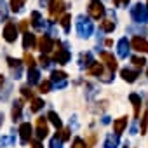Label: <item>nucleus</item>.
Wrapping results in <instances>:
<instances>
[{
    "instance_id": "obj_1",
    "label": "nucleus",
    "mask_w": 148,
    "mask_h": 148,
    "mask_svg": "<svg viewBox=\"0 0 148 148\" xmlns=\"http://www.w3.org/2000/svg\"><path fill=\"white\" fill-rule=\"evenodd\" d=\"M94 32V26H92V21H89V18L86 16H79L77 18V33L82 37V38H89Z\"/></svg>"
},
{
    "instance_id": "obj_2",
    "label": "nucleus",
    "mask_w": 148,
    "mask_h": 148,
    "mask_svg": "<svg viewBox=\"0 0 148 148\" xmlns=\"http://www.w3.org/2000/svg\"><path fill=\"white\" fill-rule=\"evenodd\" d=\"M131 18H132V21H136L138 25L146 23V21H148V7L143 5V4H134V5L131 7Z\"/></svg>"
},
{
    "instance_id": "obj_3",
    "label": "nucleus",
    "mask_w": 148,
    "mask_h": 148,
    "mask_svg": "<svg viewBox=\"0 0 148 148\" xmlns=\"http://www.w3.org/2000/svg\"><path fill=\"white\" fill-rule=\"evenodd\" d=\"M105 12H106V9H105V5H103L101 0H91V2H89V16L92 19L99 21L105 16Z\"/></svg>"
},
{
    "instance_id": "obj_4",
    "label": "nucleus",
    "mask_w": 148,
    "mask_h": 148,
    "mask_svg": "<svg viewBox=\"0 0 148 148\" xmlns=\"http://www.w3.org/2000/svg\"><path fill=\"white\" fill-rule=\"evenodd\" d=\"M54 45H56L58 49H56V52H54V58H52V59H54L56 63H59V64H66V63L71 59L70 51H68V49H64V47L61 45V42H59V40H58V42H54Z\"/></svg>"
},
{
    "instance_id": "obj_5",
    "label": "nucleus",
    "mask_w": 148,
    "mask_h": 148,
    "mask_svg": "<svg viewBox=\"0 0 148 148\" xmlns=\"http://www.w3.org/2000/svg\"><path fill=\"white\" fill-rule=\"evenodd\" d=\"M7 64H9L11 71H12V79L14 80L21 79V75H23V63L19 59H16V58H7Z\"/></svg>"
},
{
    "instance_id": "obj_6",
    "label": "nucleus",
    "mask_w": 148,
    "mask_h": 148,
    "mask_svg": "<svg viewBox=\"0 0 148 148\" xmlns=\"http://www.w3.org/2000/svg\"><path fill=\"white\" fill-rule=\"evenodd\" d=\"M4 38H5V42H9V44H12V42H16V38H18V26H16V23H12V21H9L7 25H5V28H4Z\"/></svg>"
},
{
    "instance_id": "obj_7",
    "label": "nucleus",
    "mask_w": 148,
    "mask_h": 148,
    "mask_svg": "<svg viewBox=\"0 0 148 148\" xmlns=\"http://www.w3.org/2000/svg\"><path fill=\"white\" fill-rule=\"evenodd\" d=\"M32 136H33V127L30 125V122H23L19 125V139L23 145L30 143L32 141Z\"/></svg>"
},
{
    "instance_id": "obj_8",
    "label": "nucleus",
    "mask_w": 148,
    "mask_h": 148,
    "mask_svg": "<svg viewBox=\"0 0 148 148\" xmlns=\"http://www.w3.org/2000/svg\"><path fill=\"white\" fill-rule=\"evenodd\" d=\"M64 12V0H51L49 2V14L51 18H59Z\"/></svg>"
},
{
    "instance_id": "obj_9",
    "label": "nucleus",
    "mask_w": 148,
    "mask_h": 148,
    "mask_svg": "<svg viewBox=\"0 0 148 148\" xmlns=\"http://www.w3.org/2000/svg\"><path fill=\"white\" fill-rule=\"evenodd\" d=\"M32 26L37 30V32H47V28H49V25L42 19V16H40V12L38 11H33L32 12Z\"/></svg>"
},
{
    "instance_id": "obj_10",
    "label": "nucleus",
    "mask_w": 148,
    "mask_h": 148,
    "mask_svg": "<svg viewBox=\"0 0 148 148\" xmlns=\"http://www.w3.org/2000/svg\"><path fill=\"white\" fill-rule=\"evenodd\" d=\"M66 77H68V75H66L64 71H58V70H56V71L51 73V82H52L58 89H63V87H66Z\"/></svg>"
},
{
    "instance_id": "obj_11",
    "label": "nucleus",
    "mask_w": 148,
    "mask_h": 148,
    "mask_svg": "<svg viewBox=\"0 0 148 148\" xmlns=\"http://www.w3.org/2000/svg\"><path fill=\"white\" fill-rule=\"evenodd\" d=\"M52 49H54V40L51 38V35L44 33L42 38H40V42H38V51L44 52V54H47V52H51Z\"/></svg>"
},
{
    "instance_id": "obj_12",
    "label": "nucleus",
    "mask_w": 148,
    "mask_h": 148,
    "mask_svg": "<svg viewBox=\"0 0 148 148\" xmlns=\"http://www.w3.org/2000/svg\"><path fill=\"white\" fill-rule=\"evenodd\" d=\"M129 51H131V42H129L125 37L120 38V40L117 42V54H119V58L125 59V58L129 56Z\"/></svg>"
},
{
    "instance_id": "obj_13",
    "label": "nucleus",
    "mask_w": 148,
    "mask_h": 148,
    "mask_svg": "<svg viewBox=\"0 0 148 148\" xmlns=\"http://www.w3.org/2000/svg\"><path fill=\"white\" fill-rule=\"evenodd\" d=\"M37 139H44L47 138L49 134V129H47V119L45 117H38L37 119Z\"/></svg>"
},
{
    "instance_id": "obj_14",
    "label": "nucleus",
    "mask_w": 148,
    "mask_h": 148,
    "mask_svg": "<svg viewBox=\"0 0 148 148\" xmlns=\"http://www.w3.org/2000/svg\"><path fill=\"white\" fill-rule=\"evenodd\" d=\"M131 47H132L134 51H138V52L148 54V40H145L143 37H134V38L131 40Z\"/></svg>"
},
{
    "instance_id": "obj_15",
    "label": "nucleus",
    "mask_w": 148,
    "mask_h": 148,
    "mask_svg": "<svg viewBox=\"0 0 148 148\" xmlns=\"http://www.w3.org/2000/svg\"><path fill=\"white\" fill-rule=\"evenodd\" d=\"M99 58L103 59V63L106 64V68H108V70H112V71H115V70H117V66H119V64H117V59L113 58V54H110V52H101V54H99Z\"/></svg>"
},
{
    "instance_id": "obj_16",
    "label": "nucleus",
    "mask_w": 148,
    "mask_h": 148,
    "mask_svg": "<svg viewBox=\"0 0 148 148\" xmlns=\"http://www.w3.org/2000/svg\"><path fill=\"white\" fill-rule=\"evenodd\" d=\"M120 77H122L125 82L132 84V82H136V79L139 77V71H138V70H129V68H124V70L120 71Z\"/></svg>"
},
{
    "instance_id": "obj_17",
    "label": "nucleus",
    "mask_w": 148,
    "mask_h": 148,
    "mask_svg": "<svg viewBox=\"0 0 148 148\" xmlns=\"http://www.w3.org/2000/svg\"><path fill=\"white\" fill-rule=\"evenodd\" d=\"M11 115H12V120H14V122H19V120H21V115H23V99L14 101Z\"/></svg>"
},
{
    "instance_id": "obj_18",
    "label": "nucleus",
    "mask_w": 148,
    "mask_h": 148,
    "mask_svg": "<svg viewBox=\"0 0 148 148\" xmlns=\"http://www.w3.org/2000/svg\"><path fill=\"white\" fill-rule=\"evenodd\" d=\"M35 45H37L35 35L30 33V32H25V35H23V49H35Z\"/></svg>"
},
{
    "instance_id": "obj_19",
    "label": "nucleus",
    "mask_w": 148,
    "mask_h": 148,
    "mask_svg": "<svg viewBox=\"0 0 148 148\" xmlns=\"http://www.w3.org/2000/svg\"><path fill=\"white\" fill-rule=\"evenodd\" d=\"M127 119H129V117H120V119H117V120L113 122V132H115V134L120 136V134L124 132V129L127 127Z\"/></svg>"
},
{
    "instance_id": "obj_20",
    "label": "nucleus",
    "mask_w": 148,
    "mask_h": 148,
    "mask_svg": "<svg viewBox=\"0 0 148 148\" xmlns=\"http://www.w3.org/2000/svg\"><path fill=\"white\" fill-rule=\"evenodd\" d=\"M40 82V71L33 66V68H28V86H35Z\"/></svg>"
},
{
    "instance_id": "obj_21",
    "label": "nucleus",
    "mask_w": 148,
    "mask_h": 148,
    "mask_svg": "<svg viewBox=\"0 0 148 148\" xmlns=\"http://www.w3.org/2000/svg\"><path fill=\"white\" fill-rule=\"evenodd\" d=\"M119 143H120L119 134H106V138H105V148H119Z\"/></svg>"
},
{
    "instance_id": "obj_22",
    "label": "nucleus",
    "mask_w": 148,
    "mask_h": 148,
    "mask_svg": "<svg viewBox=\"0 0 148 148\" xmlns=\"http://www.w3.org/2000/svg\"><path fill=\"white\" fill-rule=\"evenodd\" d=\"M129 99H131V103H132V106H134V117L138 119L139 117V110H141V96H138V94H129Z\"/></svg>"
},
{
    "instance_id": "obj_23",
    "label": "nucleus",
    "mask_w": 148,
    "mask_h": 148,
    "mask_svg": "<svg viewBox=\"0 0 148 148\" xmlns=\"http://www.w3.org/2000/svg\"><path fill=\"white\" fill-rule=\"evenodd\" d=\"M92 61H94V58H92L91 52H82L80 58H79V66H80V68H87Z\"/></svg>"
},
{
    "instance_id": "obj_24",
    "label": "nucleus",
    "mask_w": 148,
    "mask_h": 148,
    "mask_svg": "<svg viewBox=\"0 0 148 148\" xmlns=\"http://www.w3.org/2000/svg\"><path fill=\"white\" fill-rule=\"evenodd\" d=\"M87 68H89L87 71L91 73V75H98V77H99L101 73H103V64H101V63H96V61H92V63H91Z\"/></svg>"
},
{
    "instance_id": "obj_25",
    "label": "nucleus",
    "mask_w": 148,
    "mask_h": 148,
    "mask_svg": "<svg viewBox=\"0 0 148 148\" xmlns=\"http://www.w3.org/2000/svg\"><path fill=\"white\" fill-rule=\"evenodd\" d=\"M115 26H117V25H115L113 19H103L101 25H99V28H101L103 32H106V33H112V32L115 30Z\"/></svg>"
},
{
    "instance_id": "obj_26",
    "label": "nucleus",
    "mask_w": 148,
    "mask_h": 148,
    "mask_svg": "<svg viewBox=\"0 0 148 148\" xmlns=\"http://www.w3.org/2000/svg\"><path fill=\"white\" fill-rule=\"evenodd\" d=\"M16 143V136L9 134V136H2L0 138V148H5V146H12Z\"/></svg>"
},
{
    "instance_id": "obj_27",
    "label": "nucleus",
    "mask_w": 148,
    "mask_h": 148,
    "mask_svg": "<svg viewBox=\"0 0 148 148\" xmlns=\"http://www.w3.org/2000/svg\"><path fill=\"white\" fill-rule=\"evenodd\" d=\"M47 119H49V122L56 127V129H61V119H59V115L56 113V112H49V115H47Z\"/></svg>"
},
{
    "instance_id": "obj_28",
    "label": "nucleus",
    "mask_w": 148,
    "mask_h": 148,
    "mask_svg": "<svg viewBox=\"0 0 148 148\" xmlns=\"http://www.w3.org/2000/svg\"><path fill=\"white\" fill-rule=\"evenodd\" d=\"M25 4H26V0H11V9H12V12H21L23 11V7H25Z\"/></svg>"
},
{
    "instance_id": "obj_29",
    "label": "nucleus",
    "mask_w": 148,
    "mask_h": 148,
    "mask_svg": "<svg viewBox=\"0 0 148 148\" xmlns=\"http://www.w3.org/2000/svg\"><path fill=\"white\" fill-rule=\"evenodd\" d=\"M44 108V101L38 99V98H32V106H30V113H35L38 110Z\"/></svg>"
},
{
    "instance_id": "obj_30",
    "label": "nucleus",
    "mask_w": 148,
    "mask_h": 148,
    "mask_svg": "<svg viewBox=\"0 0 148 148\" xmlns=\"http://www.w3.org/2000/svg\"><path fill=\"white\" fill-rule=\"evenodd\" d=\"M49 146L51 148H63V139H61V136L56 132L52 138H51V143H49Z\"/></svg>"
},
{
    "instance_id": "obj_31",
    "label": "nucleus",
    "mask_w": 148,
    "mask_h": 148,
    "mask_svg": "<svg viewBox=\"0 0 148 148\" xmlns=\"http://www.w3.org/2000/svg\"><path fill=\"white\" fill-rule=\"evenodd\" d=\"M7 16H9V11H7V4L4 2H0V23H4V21H7Z\"/></svg>"
},
{
    "instance_id": "obj_32",
    "label": "nucleus",
    "mask_w": 148,
    "mask_h": 148,
    "mask_svg": "<svg viewBox=\"0 0 148 148\" xmlns=\"http://www.w3.org/2000/svg\"><path fill=\"white\" fill-rule=\"evenodd\" d=\"M70 21H71V16H70V14L61 16V26H63V30H64L66 33L70 32Z\"/></svg>"
},
{
    "instance_id": "obj_33",
    "label": "nucleus",
    "mask_w": 148,
    "mask_h": 148,
    "mask_svg": "<svg viewBox=\"0 0 148 148\" xmlns=\"http://www.w3.org/2000/svg\"><path fill=\"white\" fill-rule=\"evenodd\" d=\"M51 89H52V82H51V80H44V82H40V92H42V94L51 92Z\"/></svg>"
},
{
    "instance_id": "obj_34",
    "label": "nucleus",
    "mask_w": 148,
    "mask_h": 148,
    "mask_svg": "<svg viewBox=\"0 0 148 148\" xmlns=\"http://www.w3.org/2000/svg\"><path fill=\"white\" fill-rule=\"evenodd\" d=\"M131 61H132L138 68H143V66L146 64V59H145L143 56H141V58H139V56H132V58H131Z\"/></svg>"
},
{
    "instance_id": "obj_35",
    "label": "nucleus",
    "mask_w": 148,
    "mask_h": 148,
    "mask_svg": "<svg viewBox=\"0 0 148 148\" xmlns=\"http://www.w3.org/2000/svg\"><path fill=\"white\" fill-rule=\"evenodd\" d=\"M146 129H148V110H145L143 119H141V134H145Z\"/></svg>"
},
{
    "instance_id": "obj_36",
    "label": "nucleus",
    "mask_w": 148,
    "mask_h": 148,
    "mask_svg": "<svg viewBox=\"0 0 148 148\" xmlns=\"http://www.w3.org/2000/svg\"><path fill=\"white\" fill-rule=\"evenodd\" d=\"M38 63H40V66H42V68H49V66H51V59H49V56H47V54H44V52H42V56H40Z\"/></svg>"
},
{
    "instance_id": "obj_37",
    "label": "nucleus",
    "mask_w": 148,
    "mask_h": 148,
    "mask_svg": "<svg viewBox=\"0 0 148 148\" xmlns=\"http://www.w3.org/2000/svg\"><path fill=\"white\" fill-rule=\"evenodd\" d=\"M19 91H21V94H23V96H25L26 99H32V98H33V92H32L30 86H23V87H21Z\"/></svg>"
},
{
    "instance_id": "obj_38",
    "label": "nucleus",
    "mask_w": 148,
    "mask_h": 148,
    "mask_svg": "<svg viewBox=\"0 0 148 148\" xmlns=\"http://www.w3.org/2000/svg\"><path fill=\"white\" fill-rule=\"evenodd\" d=\"M25 63H26L28 68H33V66H35V58H33L30 52H26V54H25Z\"/></svg>"
},
{
    "instance_id": "obj_39",
    "label": "nucleus",
    "mask_w": 148,
    "mask_h": 148,
    "mask_svg": "<svg viewBox=\"0 0 148 148\" xmlns=\"http://www.w3.org/2000/svg\"><path fill=\"white\" fill-rule=\"evenodd\" d=\"M70 132H71L70 129H63V131H61V129H58V134L61 136V139H63V141H68V139H70Z\"/></svg>"
},
{
    "instance_id": "obj_40",
    "label": "nucleus",
    "mask_w": 148,
    "mask_h": 148,
    "mask_svg": "<svg viewBox=\"0 0 148 148\" xmlns=\"http://www.w3.org/2000/svg\"><path fill=\"white\" fill-rule=\"evenodd\" d=\"M71 148H87V145L84 143V139L75 138V141H73V146H71Z\"/></svg>"
},
{
    "instance_id": "obj_41",
    "label": "nucleus",
    "mask_w": 148,
    "mask_h": 148,
    "mask_svg": "<svg viewBox=\"0 0 148 148\" xmlns=\"http://www.w3.org/2000/svg\"><path fill=\"white\" fill-rule=\"evenodd\" d=\"M113 5L115 7H127L129 5V0H113Z\"/></svg>"
},
{
    "instance_id": "obj_42",
    "label": "nucleus",
    "mask_w": 148,
    "mask_h": 148,
    "mask_svg": "<svg viewBox=\"0 0 148 148\" xmlns=\"http://www.w3.org/2000/svg\"><path fill=\"white\" fill-rule=\"evenodd\" d=\"M32 148H44V146H42L40 139H37V141H32Z\"/></svg>"
},
{
    "instance_id": "obj_43",
    "label": "nucleus",
    "mask_w": 148,
    "mask_h": 148,
    "mask_svg": "<svg viewBox=\"0 0 148 148\" xmlns=\"http://www.w3.org/2000/svg\"><path fill=\"white\" fill-rule=\"evenodd\" d=\"M19 28H21L23 32H28V21H21V25H19Z\"/></svg>"
},
{
    "instance_id": "obj_44",
    "label": "nucleus",
    "mask_w": 148,
    "mask_h": 148,
    "mask_svg": "<svg viewBox=\"0 0 148 148\" xmlns=\"http://www.w3.org/2000/svg\"><path fill=\"white\" fill-rule=\"evenodd\" d=\"M94 143H96V136H91V138L87 139V143H86V145H87V146H92Z\"/></svg>"
},
{
    "instance_id": "obj_45",
    "label": "nucleus",
    "mask_w": 148,
    "mask_h": 148,
    "mask_svg": "<svg viewBox=\"0 0 148 148\" xmlns=\"http://www.w3.org/2000/svg\"><path fill=\"white\" fill-rule=\"evenodd\" d=\"M4 86H5V77H4V75H0V89H2Z\"/></svg>"
},
{
    "instance_id": "obj_46",
    "label": "nucleus",
    "mask_w": 148,
    "mask_h": 148,
    "mask_svg": "<svg viewBox=\"0 0 148 148\" xmlns=\"http://www.w3.org/2000/svg\"><path fill=\"white\" fill-rule=\"evenodd\" d=\"M136 132H138V129H136V125H132L131 127V134H136Z\"/></svg>"
},
{
    "instance_id": "obj_47",
    "label": "nucleus",
    "mask_w": 148,
    "mask_h": 148,
    "mask_svg": "<svg viewBox=\"0 0 148 148\" xmlns=\"http://www.w3.org/2000/svg\"><path fill=\"white\" fill-rule=\"evenodd\" d=\"M110 122V117H103V124H108Z\"/></svg>"
},
{
    "instance_id": "obj_48",
    "label": "nucleus",
    "mask_w": 148,
    "mask_h": 148,
    "mask_svg": "<svg viewBox=\"0 0 148 148\" xmlns=\"http://www.w3.org/2000/svg\"><path fill=\"white\" fill-rule=\"evenodd\" d=\"M2 124H4V115L0 113V127H2Z\"/></svg>"
},
{
    "instance_id": "obj_49",
    "label": "nucleus",
    "mask_w": 148,
    "mask_h": 148,
    "mask_svg": "<svg viewBox=\"0 0 148 148\" xmlns=\"http://www.w3.org/2000/svg\"><path fill=\"white\" fill-rule=\"evenodd\" d=\"M127 146H129V145H127V143H125V145H124V148H127Z\"/></svg>"
},
{
    "instance_id": "obj_50",
    "label": "nucleus",
    "mask_w": 148,
    "mask_h": 148,
    "mask_svg": "<svg viewBox=\"0 0 148 148\" xmlns=\"http://www.w3.org/2000/svg\"><path fill=\"white\" fill-rule=\"evenodd\" d=\"M146 77H148V70H146Z\"/></svg>"
}]
</instances>
